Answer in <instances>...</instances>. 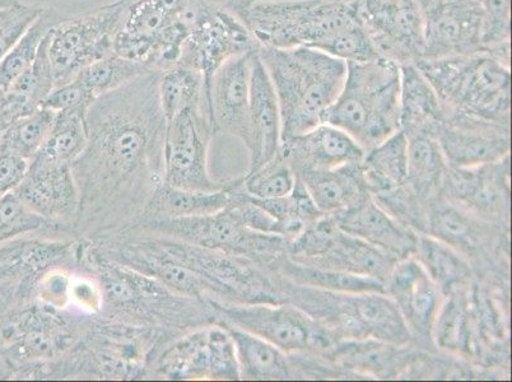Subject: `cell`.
Returning <instances> with one entry per match:
<instances>
[{
    "label": "cell",
    "mask_w": 512,
    "mask_h": 382,
    "mask_svg": "<svg viewBox=\"0 0 512 382\" xmlns=\"http://www.w3.org/2000/svg\"><path fill=\"white\" fill-rule=\"evenodd\" d=\"M160 77L152 72L133 79L100 96L87 111V147L72 165L79 193L74 234L83 240L136 225L164 183L167 120Z\"/></svg>",
    "instance_id": "6da1fadb"
},
{
    "label": "cell",
    "mask_w": 512,
    "mask_h": 382,
    "mask_svg": "<svg viewBox=\"0 0 512 382\" xmlns=\"http://www.w3.org/2000/svg\"><path fill=\"white\" fill-rule=\"evenodd\" d=\"M228 9L264 48H313L344 62L379 57L353 15L351 3L333 0H227Z\"/></svg>",
    "instance_id": "7a4b0ae2"
},
{
    "label": "cell",
    "mask_w": 512,
    "mask_h": 382,
    "mask_svg": "<svg viewBox=\"0 0 512 382\" xmlns=\"http://www.w3.org/2000/svg\"><path fill=\"white\" fill-rule=\"evenodd\" d=\"M258 54L276 91L282 142L323 124L346 81L347 62L305 46H259Z\"/></svg>",
    "instance_id": "3957f363"
},
{
    "label": "cell",
    "mask_w": 512,
    "mask_h": 382,
    "mask_svg": "<svg viewBox=\"0 0 512 382\" xmlns=\"http://www.w3.org/2000/svg\"><path fill=\"white\" fill-rule=\"evenodd\" d=\"M324 123L369 151L400 130V64L383 57L347 63L346 81Z\"/></svg>",
    "instance_id": "277c9868"
},
{
    "label": "cell",
    "mask_w": 512,
    "mask_h": 382,
    "mask_svg": "<svg viewBox=\"0 0 512 382\" xmlns=\"http://www.w3.org/2000/svg\"><path fill=\"white\" fill-rule=\"evenodd\" d=\"M288 297L339 338L406 344L411 334L397 304L385 292L338 293L293 284Z\"/></svg>",
    "instance_id": "5b68a950"
},
{
    "label": "cell",
    "mask_w": 512,
    "mask_h": 382,
    "mask_svg": "<svg viewBox=\"0 0 512 382\" xmlns=\"http://www.w3.org/2000/svg\"><path fill=\"white\" fill-rule=\"evenodd\" d=\"M416 65L441 102L487 120L509 115L511 74L504 60L477 51L458 57L421 59Z\"/></svg>",
    "instance_id": "8992f818"
},
{
    "label": "cell",
    "mask_w": 512,
    "mask_h": 382,
    "mask_svg": "<svg viewBox=\"0 0 512 382\" xmlns=\"http://www.w3.org/2000/svg\"><path fill=\"white\" fill-rule=\"evenodd\" d=\"M130 228L170 237L199 248L241 256L251 262L273 258L281 253L283 245H287L281 236L260 234L245 227L228 204L222 211L207 216L152 218L138 221Z\"/></svg>",
    "instance_id": "52a82bcc"
},
{
    "label": "cell",
    "mask_w": 512,
    "mask_h": 382,
    "mask_svg": "<svg viewBox=\"0 0 512 382\" xmlns=\"http://www.w3.org/2000/svg\"><path fill=\"white\" fill-rule=\"evenodd\" d=\"M130 4L115 0L76 17H65L46 41L55 87L73 81L88 65L113 53L114 39Z\"/></svg>",
    "instance_id": "ba28073f"
},
{
    "label": "cell",
    "mask_w": 512,
    "mask_h": 382,
    "mask_svg": "<svg viewBox=\"0 0 512 382\" xmlns=\"http://www.w3.org/2000/svg\"><path fill=\"white\" fill-rule=\"evenodd\" d=\"M216 323L236 326L263 338L286 354L306 351H329L333 335L295 305L231 304L207 301Z\"/></svg>",
    "instance_id": "9c48e42d"
},
{
    "label": "cell",
    "mask_w": 512,
    "mask_h": 382,
    "mask_svg": "<svg viewBox=\"0 0 512 382\" xmlns=\"http://www.w3.org/2000/svg\"><path fill=\"white\" fill-rule=\"evenodd\" d=\"M214 130L207 110L186 109L167 121L164 141V183L174 188L217 191L226 183L213 180L208 151Z\"/></svg>",
    "instance_id": "30bf717a"
},
{
    "label": "cell",
    "mask_w": 512,
    "mask_h": 382,
    "mask_svg": "<svg viewBox=\"0 0 512 382\" xmlns=\"http://www.w3.org/2000/svg\"><path fill=\"white\" fill-rule=\"evenodd\" d=\"M351 7L379 57L400 65L422 58L425 17L416 0H356Z\"/></svg>",
    "instance_id": "8fae6325"
},
{
    "label": "cell",
    "mask_w": 512,
    "mask_h": 382,
    "mask_svg": "<svg viewBox=\"0 0 512 382\" xmlns=\"http://www.w3.org/2000/svg\"><path fill=\"white\" fill-rule=\"evenodd\" d=\"M258 48L253 36L234 13L212 3L186 37L178 64L203 74L207 99L209 82L217 69L227 60Z\"/></svg>",
    "instance_id": "7c38bea8"
},
{
    "label": "cell",
    "mask_w": 512,
    "mask_h": 382,
    "mask_svg": "<svg viewBox=\"0 0 512 382\" xmlns=\"http://www.w3.org/2000/svg\"><path fill=\"white\" fill-rule=\"evenodd\" d=\"M160 362L158 370L169 379L240 380L234 342L217 323L186 335Z\"/></svg>",
    "instance_id": "4fadbf2b"
},
{
    "label": "cell",
    "mask_w": 512,
    "mask_h": 382,
    "mask_svg": "<svg viewBox=\"0 0 512 382\" xmlns=\"http://www.w3.org/2000/svg\"><path fill=\"white\" fill-rule=\"evenodd\" d=\"M423 17L425 30L421 59L477 53L483 45L481 0H436L423 12Z\"/></svg>",
    "instance_id": "5bb4252c"
},
{
    "label": "cell",
    "mask_w": 512,
    "mask_h": 382,
    "mask_svg": "<svg viewBox=\"0 0 512 382\" xmlns=\"http://www.w3.org/2000/svg\"><path fill=\"white\" fill-rule=\"evenodd\" d=\"M13 193L32 212L39 214L57 230L76 225L79 193L72 167L34 157L21 184Z\"/></svg>",
    "instance_id": "9a60e30c"
},
{
    "label": "cell",
    "mask_w": 512,
    "mask_h": 382,
    "mask_svg": "<svg viewBox=\"0 0 512 382\" xmlns=\"http://www.w3.org/2000/svg\"><path fill=\"white\" fill-rule=\"evenodd\" d=\"M384 291L397 304L412 338L432 342V329L445 296L413 255L398 260Z\"/></svg>",
    "instance_id": "2e32d148"
},
{
    "label": "cell",
    "mask_w": 512,
    "mask_h": 382,
    "mask_svg": "<svg viewBox=\"0 0 512 382\" xmlns=\"http://www.w3.org/2000/svg\"><path fill=\"white\" fill-rule=\"evenodd\" d=\"M254 51L222 64L213 74L207 91L208 114L214 133L230 134L245 146L249 142L250 72Z\"/></svg>",
    "instance_id": "e0dca14e"
},
{
    "label": "cell",
    "mask_w": 512,
    "mask_h": 382,
    "mask_svg": "<svg viewBox=\"0 0 512 382\" xmlns=\"http://www.w3.org/2000/svg\"><path fill=\"white\" fill-rule=\"evenodd\" d=\"M282 144V120L271 77L258 50L251 57L249 93L250 170L254 172L278 155Z\"/></svg>",
    "instance_id": "ac0fdd59"
},
{
    "label": "cell",
    "mask_w": 512,
    "mask_h": 382,
    "mask_svg": "<svg viewBox=\"0 0 512 382\" xmlns=\"http://www.w3.org/2000/svg\"><path fill=\"white\" fill-rule=\"evenodd\" d=\"M365 149L344 130L328 123L283 141L278 155L295 174L310 170L337 169L360 163Z\"/></svg>",
    "instance_id": "d6986e66"
},
{
    "label": "cell",
    "mask_w": 512,
    "mask_h": 382,
    "mask_svg": "<svg viewBox=\"0 0 512 382\" xmlns=\"http://www.w3.org/2000/svg\"><path fill=\"white\" fill-rule=\"evenodd\" d=\"M333 216L346 234L369 242L398 260L413 255L416 249V232L395 220L371 194L355 207Z\"/></svg>",
    "instance_id": "ffe728a7"
},
{
    "label": "cell",
    "mask_w": 512,
    "mask_h": 382,
    "mask_svg": "<svg viewBox=\"0 0 512 382\" xmlns=\"http://www.w3.org/2000/svg\"><path fill=\"white\" fill-rule=\"evenodd\" d=\"M439 141L446 161L455 167L486 165L509 156L510 139L507 133L491 132L484 124L464 123L440 129Z\"/></svg>",
    "instance_id": "44dd1931"
},
{
    "label": "cell",
    "mask_w": 512,
    "mask_h": 382,
    "mask_svg": "<svg viewBox=\"0 0 512 382\" xmlns=\"http://www.w3.org/2000/svg\"><path fill=\"white\" fill-rule=\"evenodd\" d=\"M323 214H337L355 207L369 195L360 163L330 170H310L296 174Z\"/></svg>",
    "instance_id": "7402d4cb"
},
{
    "label": "cell",
    "mask_w": 512,
    "mask_h": 382,
    "mask_svg": "<svg viewBox=\"0 0 512 382\" xmlns=\"http://www.w3.org/2000/svg\"><path fill=\"white\" fill-rule=\"evenodd\" d=\"M442 119L441 100L416 63L400 65V130L430 133Z\"/></svg>",
    "instance_id": "603a6c76"
},
{
    "label": "cell",
    "mask_w": 512,
    "mask_h": 382,
    "mask_svg": "<svg viewBox=\"0 0 512 382\" xmlns=\"http://www.w3.org/2000/svg\"><path fill=\"white\" fill-rule=\"evenodd\" d=\"M397 262L394 256L341 230L327 251L306 265L375 278L385 284Z\"/></svg>",
    "instance_id": "cb8c5ba5"
},
{
    "label": "cell",
    "mask_w": 512,
    "mask_h": 382,
    "mask_svg": "<svg viewBox=\"0 0 512 382\" xmlns=\"http://www.w3.org/2000/svg\"><path fill=\"white\" fill-rule=\"evenodd\" d=\"M230 188L231 183H226L221 190L198 191L162 183L148 200L141 220L198 217L220 212L230 203Z\"/></svg>",
    "instance_id": "d4e9b609"
},
{
    "label": "cell",
    "mask_w": 512,
    "mask_h": 382,
    "mask_svg": "<svg viewBox=\"0 0 512 382\" xmlns=\"http://www.w3.org/2000/svg\"><path fill=\"white\" fill-rule=\"evenodd\" d=\"M223 326L234 342L237 366L241 380H287L291 366L287 354L267 340L245 332L236 326Z\"/></svg>",
    "instance_id": "484cf974"
},
{
    "label": "cell",
    "mask_w": 512,
    "mask_h": 382,
    "mask_svg": "<svg viewBox=\"0 0 512 382\" xmlns=\"http://www.w3.org/2000/svg\"><path fill=\"white\" fill-rule=\"evenodd\" d=\"M363 180L371 195L383 194L406 185L408 179V138L398 130L366 151L361 162Z\"/></svg>",
    "instance_id": "4316f807"
},
{
    "label": "cell",
    "mask_w": 512,
    "mask_h": 382,
    "mask_svg": "<svg viewBox=\"0 0 512 382\" xmlns=\"http://www.w3.org/2000/svg\"><path fill=\"white\" fill-rule=\"evenodd\" d=\"M397 344L375 339H347V342L334 344L329 349L337 363L348 370L376 377L390 379L398 375V368L404 365L406 354Z\"/></svg>",
    "instance_id": "83f0119b"
},
{
    "label": "cell",
    "mask_w": 512,
    "mask_h": 382,
    "mask_svg": "<svg viewBox=\"0 0 512 382\" xmlns=\"http://www.w3.org/2000/svg\"><path fill=\"white\" fill-rule=\"evenodd\" d=\"M413 256L444 296L463 286L470 277L469 263L462 253L434 236L418 235Z\"/></svg>",
    "instance_id": "f1b7e54d"
},
{
    "label": "cell",
    "mask_w": 512,
    "mask_h": 382,
    "mask_svg": "<svg viewBox=\"0 0 512 382\" xmlns=\"http://www.w3.org/2000/svg\"><path fill=\"white\" fill-rule=\"evenodd\" d=\"M46 41L48 39L44 41L40 53L31 67L7 87L6 109L8 118L12 123L21 116L40 109L55 88L53 69H51L48 50H46Z\"/></svg>",
    "instance_id": "f546056e"
},
{
    "label": "cell",
    "mask_w": 512,
    "mask_h": 382,
    "mask_svg": "<svg viewBox=\"0 0 512 382\" xmlns=\"http://www.w3.org/2000/svg\"><path fill=\"white\" fill-rule=\"evenodd\" d=\"M283 276L297 286L338 293L385 292L379 279L358 276L341 270L313 267L288 258L279 265Z\"/></svg>",
    "instance_id": "4dcf8cb0"
},
{
    "label": "cell",
    "mask_w": 512,
    "mask_h": 382,
    "mask_svg": "<svg viewBox=\"0 0 512 382\" xmlns=\"http://www.w3.org/2000/svg\"><path fill=\"white\" fill-rule=\"evenodd\" d=\"M158 92L167 121L186 109H204L208 113L204 76L186 65L176 64L162 72Z\"/></svg>",
    "instance_id": "1f68e13d"
},
{
    "label": "cell",
    "mask_w": 512,
    "mask_h": 382,
    "mask_svg": "<svg viewBox=\"0 0 512 382\" xmlns=\"http://www.w3.org/2000/svg\"><path fill=\"white\" fill-rule=\"evenodd\" d=\"M470 309L467 295L459 288L445 295L432 329V342L442 351L470 352Z\"/></svg>",
    "instance_id": "d6a6232c"
},
{
    "label": "cell",
    "mask_w": 512,
    "mask_h": 382,
    "mask_svg": "<svg viewBox=\"0 0 512 382\" xmlns=\"http://www.w3.org/2000/svg\"><path fill=\"white\" fill-rule=\"evenodd\" d=\"M67 16L62 15L55 9L44 8L41 15L36 18L35 22L27 29L21 39L17 41L7 57L0 63V85L6 88L18 76L35 62L37 55L40 53L41 46L48 39L50 32L59 25Z\"/></svg>",
    "instance_id": "836d02e7"
},
{
    "label": "cell",
    "mask_w": 512,
    "mask_h": 382,
    "mask_svg": "<svg viewBox=\"0 0 512 382\" xmlns=\"http://www.w3.org/2000/svg\"><path fill=\"white\" fill-rule=\"evenodd\" d=\"M408 138V179L414 193L428 194L440 183L446 170V157L439 141L430 133Z\"/></svg>",
    "instance_id": "e575fe53"
},
{
    "label": "cell",
    "mask_w": 512,
    "mask_h": 382,
    "mask_svg": "<svg viewBox=\"0 0 512 382\" xmlns=\"http://www.w3.org/2000/svg\"><path fill=\"white\" fill-rule=\"evenodd\" d=\"M87 143L85 118L77 114L58 113L55 115L48 137L35 157L72 167L85 152Z\"/></svg>",
    "instance_id": "d590c367"
},
{
    "label": "cell",
    "mask_w": 512,
    "mask_h": 382,
    "mask_svg": "<svg viewBox=\"0 0 512 382\" xmlns=\"http://www.w3.org/2000/svg\"><path fill=\"white\" fill-rule=\"evenodd\" d=\"M148 73L152 72L146 65L121 58L113 51L107 57L88 65L74 79H77L87 91L99 99L100 96L118 90L121 86L132 82L133 79Z\"/></svg>",
    "instance_id": "8d00e7d4"
},
{
    "label": "cell",
    "mask_w": 512,
    "mask_h": 382,
    "mask_svg": "<svg viewBox=\"0 0 512 382\" xmlns=\"http://www.w3.org/2000/svg\"><path fill=\"white\" fill-rule=\"evenodd\" d=\"M54 111L40 107L13 121L0 137V146L31 161L40 151L55 119Z\"/></svg>",
    "instance_id": "74e56055"
},
{
    "label": "cell",
    "mask_w": 512,
    "mask_h": 382,
    "mask_svg": "<svg viewBox=\"0 0 512 382\" xmlns=\"http://www.w3.org/2000/svg\"><path fill=\"white\" fill-rule=\"evenodd\" d=\"M426 234L454 249H473L478 239L474 223L467 214L450 204H441L427 214Z\"/></svg>",
    "instance_id": "f35d334b"
},
{
    "label": "cell",
    "mask_w": 512,
    "mask_h": 382,
    "mask_svg": "<svg viewBox=\"0 0 512 382\" xmlns=\"http://www.w3.org/2000/svg\"><path fill=\"white\" fill-rule=\"evenodd\" d=\"M292 167L279 155L260 169L244 177V189L250 197L273 199L287 197L296 185Z\"/></svg>",
    "instance_id": "ab89813d"
},
{
    "label": "cell",
    "mask_w": 512,
    "mask_h": 382,
    "mask_svg": "<svg viewBox=\"0 0 512 382\" xmlns=\"http://www.w3.org/2000/svg\"><path fill=\"white\" fill-rule=\"evenodd\" d=\"M40 231H54V228L27 208L13 191L0 197V245Z\"/></svg>",
    "instance_id": "60d3db41"
},
{
    "label": "cell",
    "mask_w": 512,
    "mask_h": 382,
    "mask_svg": "<svg viewBox=\"0 0 512 382\" xmlns=\"http://www.w3.org/2000/svg\"><path fill=\"white\" fill-rule=\"evenodd\" d=\"M43 11L44 7L22 2L0 11V63Z\"/></svg>",
    "instance_id": "b9f144b4"
},
{
    "label": "cell",
    "mask_w": 512,
    "mask_h": 382,
    "mask_svg": "<svg viewBox=\"0 0 512 382\" xmlns=\"http://www.w3.org/2000/svg\"><path fill=\"white\" fill-rule=\"evenodd\" d=\"M95 100L96 97L90 91H87L77 79H73L65 85L55 87L41 107L54 111L55 114L71 113L85 118Z\"/></svg>",
    "instance_id": "7bdbcfd3"
},
{
    "label": "cell",
    "mask_w": 512,
    "mask_h": 382,
    "mask_svg": "<svg viewBox=\"0 0 512 382\" xmlns=\"http://www.w3.org/2000/svg\"><path fill=\"white\" fill-rule=\"evenodd\" d=\"M483 8V45L509 43L510 0H481Z\"/></svg>",
    "instance_id": "ee69618b"
},
{
    "label": "cell",
    "mask_w": 512,
    "mask_h": 382,
    "mask_svg": "<svg viewBox=\"0 0 512 382\" xmlns=\"http://www.w3.org/2000/svg\"><path fill=\"white\" fill-rule=\"evenodd\" d=\"M30 161L0 146V197L11 193L21 184L29 170Z\"/></svg>",
    "instance_id": "f6af8a7d"
},
{
    "label": "cell",
    "mask_w": 512,
    "mask_h": 382,
    "mask_svg": "<svg viewBox=\"0 0 512 382\" xmlns=\"http://www.w3.org/2000/svg\"><path fill=\"white\" fill-rule=\"evenodd\" d=\"M6 105V88L0 85V137L6 132L9 125L12 124L7 115Z\"/></svg>",
    "instance_id": "bcb514c9"
},
{
    "label": "cell",
    "mask_w": 512,
    "mask_h": 382,
    "mask_svg": "<svg viewBox=\"0 0 512 382\" xmlns=\"http://www.w3.org/2000/svg\"><path fill=\"white\" fill-rule=\"evenodd\" d=\"M18 3H21V0H0V11H2V9L15 7Z\"/></svg>",
    "instance_id": "7dc6e473"
},
{
    "label": "cell",
    "mask_w": 512,
    "mask_h": 382,
    "mask_svg": "<svg viewBox=\"0 0 512 382\" xmlns=\"http://www.w3.org/2000/svg\"><path fill=\"white\" fill-rule=\"evenodd\" d=\"M124 2H127L128 4H133L134 2H136V0H124Z\"/></svg>",
    "instance_id": "c3c4849f"
}]
</instances>
